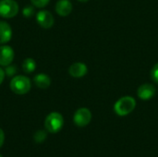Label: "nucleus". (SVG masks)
<instances>
[{"instance_id":"ddd939ff","label":"nucleus","mask_w":158,"mask_h":157,"mask_svg":"<svg viewBox=\"0 0 158 157\" xmlns=\"http://www.w3.org/2000/svg\"><path fill=\"white\" fill-rule=\"evenodd\" d=\"M36 68V63L32 58H26L22 63V69L25 73H31Z\"/></svg>"},{"instance_id":"9d476101","label":"nucleus","mask_w":158,"mask_h":157,"mask_svg":"<svg viewBox=\"0 0 158 157\" xmlns=\"http://www.w3.org/2000/svg\"><path fill=\"white\" fill-rule=\"evenodd\" d=\"M56 11L61 17L69 16L72 11V4L69 0H59L56 4Z\"/></svg>"},{"instance_id":"4be33fe9","label":"nucleus","mask_w":158,"mask_h":157,"mask_svg":"<svg viewBox=\"0 0 158 157\" xmlns=\"http://www.w3.org/2000/svg\"><path fill=\"white\" fill-rule=\"evenodd\" d=\"M0 157H2V155H0Z\"/></svg>"},{"instance_id":"4468645a","label":"nucleus","mask_w":158,"mask_h":157,"mask_svg":"<svg viewBox=\"0 0 158 157\" xmlns=\"http://www.w3.org/2000/svg\"><path fill=\"white\" fill-rule=\"evenodd\" d=\"M46 138H47V133H46L45 130H37V131L34 133V136H33L34 142H36V143H43L44 141H45Z\"/></svg>"},{"instance_id":"f03ea898","label":"nucleus","mask_w":158,"mask_h":157,"mask_svg":"<svg viewBox=\"0 0 158 157\" xmlns=\"http://www.w3.org/2000/svg\"><path fill=\"white\" fill-rule=\"evenodd\" d=\"M10 89L16 94H26L31 90V81L26 76H15L10 81Z\"/></svg>"},{"instance_id":"9b49d317","label":"nucleus","mask_w":158,"mask_h":157,"mask_svg":"<svg viewBox=\"0 0 158 157\" xmlns=\"http://www.w3.org/2000/svg\"><path fill=\"white\" fill-rule=\"evenodd\" d=\"M12 37V29L8 23L0 21V44L6 43Z\"/></svg>"},{"instance_id":"39448f33","label":"nucleus","mask_w":158,"mask_h":157,"mask_svg":"<svg viewBox=\"0 0 158 157\" xmlns=\"http://www.w3.org/2000/svg\"><path fill=\"white\" fill-rule=\"evenodd\" d=\"M92 120V113L88 108L85 107H81L79 108L73 117V121L75 123L76 126L78 127H85L87 126Z\"/></svg>"},{"instance_id":"dca6fc26","label":"nucleus","mask_w":158,"mask_h":157,"mask_svg":"<svg viewBox=\"0 0 158 157\" xmlns=\"http://www.w3.org/2000/svg\"><path fill=\"white\" fill-rule=\"evenodd\" d=\"M150 75H151V79H152L155 82L158 83V63H156V64L153 67Z\"/></svg>"},{"instance_id":"a211bd4d","label":"nucleus","mask_w":158,"mask_h":157,"mask_svg":"<svg viewBox=\"0 0 158 157\" xmlns=\"http://www.w3.org/2000/svg\"><path fill=\"white\" fill-rule=\"evenodd\" d=\"M17 72V69H16V67H13V66H7V68H6V73L7 76H13L14 74H16Z\"/></svg>"},{"instance_id":"20e7f679","label":"nucleus","mask_w":158,"mask_h":157,"mask_svg":"<svg viewBox=\"0 0 158 157\" xmlns=\"http://www.w3.org/2000/svg\"><path fill=\"white\" fill-rule=\"evenodd\" d=\"M19 13V5L14 0L0 1V16L6 19L15 17Z\"/></svg>"},{"instance_id":"f8f14e48","label":"nucleus","mask_w":158,"mask_h":157,"mask_svg":"<svg viewBox=\"0 0 158 157\" xmlns=\"http://www.w3.org/2000/svg\"><path fill=\"white\" fill-rule=\"evenodd\" d=\"M35 85L40 89H47L51 85V79L44 73H39L33 78Z\"/></svg>"},{"instance_id":"aec40b11","label":"nucleus","mask_w":158,"mask_h":157,"mask_svg":"<svg viewBox=\"0 0 158 157\" xmlns=\"http://www.w3.org/2000/svg\"><path fill=\"white\" fill-rule=\"evenodd\" d=\"M5 76H6V72L0 68V85H1L2 82H3V81H4V79H5Z\"/></svg>"},{"instance_id":"412c9836","label":"nucleus","mask_w":158,"mask_h":157,"mask_svg":"<svg viewBox=\"0 0 158 157\" xmlns=\"http://www.w3.org/2000/svg\"><path fill=\"white\" fill-rule=\"evenodd\" d=\"M80 2H81V3H86V2H88L89 0H79Z\"/></svg>"},{"instance_id":"2eb2a0df","label":"nucleus","mask_w":158,"mask_h":157,"mask_svg":"<svg viewBox=\"0 0 158 157\" xmlns=\"http://www.w3.org/2000/svg\"><path fill=\"white\" fill-rule=\"evenodd\" d=\"M50 0H31V4L36 6V7H39V8H42V7H44L48 3H49Z\"/></svg>"},{"instance_id":"1a4fd4ad","label":"nucleus","mask_w":158,"mask_h":157,"mask_svg":"<svg viewBox=\"0 0 158 157\" xmlns=\"http://www.w3.org/2000/svg\"><path fill=\"white\" fill-rule=\"evenodd\" d=\"M88 72V68L84 63L76 62L72 64L69 68V73L73 78H81L84 77Z\"/></svg>"},{"instance_id":"6ab92c4d","label":"nucleus","mask_w":158,"mask_h":157,"mask_svg":"<svg viewBox=\"0 0 158 157\" xmlns=\"http://www.w3.org/2000/svg\"><path fill=\"white\" fill-rule=\"evenodd\" d=\"M4 142H5V133H4L3 130L0 129V148L4 144Z\"/></svg>"},{"instance_id":"0eeeda50","label":"nucleus","mask_w":158,"mask_h":157,"mask_svg":"<svg viewBox=\"0 0 158 157\" xmlns=\"http://www.w3.org/2000/svg\"><path fill=\"white\" fill-rule=\"evenodd\" d=\"M156 89L151 83H144L141 85L137 91L138 97L144 101L152 99L156 95Z\"/></svg>"},{"instance_id":"7ed1b4c3","label":"nucleus","mask_w":158,"mask_h":157,"mask_svg":"<svg viewBox=\"0 0 158 157\" xmlns=\"http://www.w3.org/2000/svg\"><path fill=\"white\" fill-rule=\"evenodd\" d=\"M63 125H64V118L62 115L58 112L50 113L44 120L45 130L51 133L58 132L63 128Z\"/></svg>"},{"instance_id":"423d86ee","label":"nucleus","mask_w":158,"mask_h":157,"mask_svg":"<svg viewBox=\"0 0 158 157\" xmlns=\"http://www.w3.org/2000/svg\"><path fill=\"white\" fill-rule=\"evenodd\" d=\"M36 20H37L38 24L44 29L51 28L55 23V19H54L53 15L47 10L39 11L36 14Z\"/></svg>"},{"instance_id":"6e6552de","label":"nucleus","mask_w":158,"mask_h":157,"mask_svg":"<svg viewBox=\"0 0 158 157\" xmlns=\"http://www.w3.org/2000/svg\"><path fill=\"white\" fill-rule=\"evenodd\" d=\"M14 59V50L8 45L0 46V66L7 67Z\"/></svg>"},{"instance_id":"f257e3e1","label":"nucleus","mask_w":158,"mask_h":157,"mask_svg":"<svg viewBox=\"0 0 158 157\" xmlns=\"http://www.w3.org/2000/svg\"><path fill=\"white\" fill-rule=\"evenodd\" d=\"M136 107V101L131 96H124L118 99L115 105L114 110L117 115L120 117H125L131 114Z\"/></svg>"},{"instance_id":"f3484780","label":"nucleus","mask_w":158,"mask_h":157,"mask_svg":"<svg viewBox=\"0 0 158 157\" xmlns=\"http://www.w3.org/2000/svg\"><path fill=\"white\" fill-rule=\"evenodd\" d=\"M22 13H23L24 17H26V18H30V17H31V16L34 14V8H33V6H25V7L23 8Z\"/></svg>"}]
</instances>
